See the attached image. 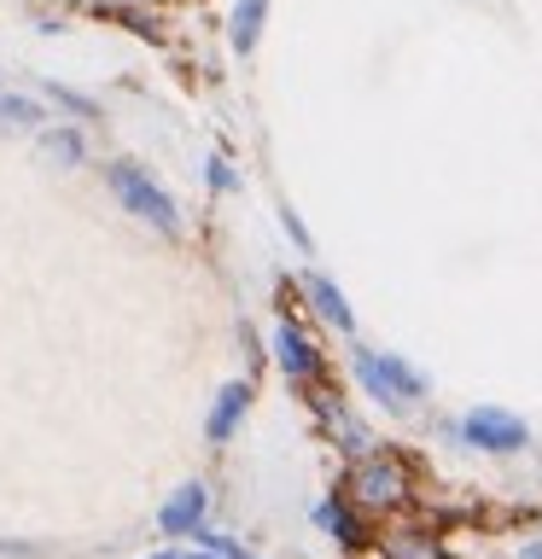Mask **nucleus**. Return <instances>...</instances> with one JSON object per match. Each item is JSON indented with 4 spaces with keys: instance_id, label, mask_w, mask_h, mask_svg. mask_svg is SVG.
Here are the masks:
<instances>
[{
    "instance_id": "f257e3e1",
    "label": "nucleus",
    "mask_w": 542,
    "mask_h": 559,
    "mask_svg": "<svg viewBox=\"0 0 542 559\" xmlns=\"http://www.w3.org/2000/svg\"><path fill=\"white\" fill-rule=\"evenodd\" d=\"M356 379L367 384V396L385 408H414L426 396V379L414 373L402 356H379V349H356Z\"/></svg>"
},
{
    "instance_id": "f03ea898",
    "label": "nucleus",
    "mask_w": 542,
    "mask_h": 559,
    "mask_svg": "<svg viewBox=\"0 0 542 559\" xmlns=\"http://www.w3.org/2000/svg\"><path fill=\"white\" fill-rule=\"evenodd\" d=\"M111 192L134 210V216H146V222L157 227V234H169V239L181 234V210L169 204V192L157 187L140 164H111Z\"/></svg>"
},
{
    "instance_id": "7ed1b4c3",
    "label": "nucleus",
    "mask_w": 542,
    "mask_h": 559,
    "mask_svg": "<svg viewBox=\"0 0 542 559\" xmlns=\"http://www.w3.org/2000/svg\"><path fill=\"white\" fill-rule=\"evenodd\" d=\"M461 437L472 449H484V454H514V449H525V419L519 414H507V408H472L467 419H461Z\"/></svg>"
},
{
    "instance_id": "20e7f679",
    "label": "nucleus",
    "mask_w": 542,
    "mask_h": 559,
    "mask_svg": "<svg viewBox=\"0 0 542 559\" xmlns=\"http://www.w3.org/2000/svg\"><path fill=\"white\" fill-rule=\"evenodd\" d=\"M350 489H356V501L367 507V513H385V507H402L409 478H402L397 461H362L356 478H350Z\"/></svg>"
},
{
    "instance_id": "39448f33",
    "label": "nucleus",
    "mask_w": 542,
    "mask_h": 559,
    "mask_svg": "<svg viewBox=\"0 0 542 559\" xmlns=\"http://www.w3.org/2000/svg\"><path fill=\"white\" fill-rule=\"evenodd\" d=\"M204 507H210L204 484H181V489H175V496L164 501V513H157V524H164L169 536H187V531H199Z\"/></svg>"
},
{
    "instance_id": "423d86ee",
    "label": "nucleus",
    "mask_w": 542,
    "mask_h": 559,
    "mask_svg": "<svg viewBox=\"0 0 542 559\" xmlns=\"http://www.w3.org/2000/svg\"><path fill=\"white\" fill-rule=\"evenodd\" d=\"M274 356H280V367H286L292 379H315V373H321V356H315L309 338H304V332H297L292 321L274 332Z\"/></svg>"
},
{
    "instance_id": "0eeeda50",
    "label": "nucleus",
    "mask_w": 542,
    "mask_h": 559,
    "mask_svg": "<svg viewBox=\"0 0 542 559\" xmlns=\"http://www.w3.org/2000/svg\"><path fill=\"white\" fill-rule=\"evenodd\" d=\"M304 292H309V304L321 309V321H327V326H339V332H356V314H350V304H344V292L332 286V280H321V274H309V280H304Z\"/></svg>"
},
{
    "instance_id": "6e6552de",
    "label": "nucleus",
    "mask_w": 542,
    "mask_h": 559,
    "mask_svg": "<svg viewBox=\"0 0 542 559\" xmlns=\"http://www.w3.org/2000/svg\"><path fill=\"white\" fill-rule=\"evenodd\" d=\"M245 402H251V384H227V391L216 396V408H210V437H216V443H227V437H234Z\"/></svg>"
},
{
    "instance_id": "1a4fd4ad",
    "label": "nucleus",
    "mask_w": 542,
    "mask_h": 559,
    "mask_svg": "<svg viewBox=\"0 0 542 559\" xmlns=\"http://www.w3.org/2000/svg\"><path fill=\"white\" fill-rule=\"evenodd\" d=\"M262 17H269V0H239V7H234V29H227V41H234V52H251V47H257Z\"/></svg>"
},
{
    "instance_id": "9d476101",
    "label": "nucleus",
    "mask_w": 542,
    "mask_h": 559,
    "mask_svg": "<svg viewBox=\"0 0 542 559\" xmlns=\"http://www.w3.org/2000/svg\"><path fill=\"white\" fill-rule=\"evenodd\" d=\"M315 519H321V531H332V536H339L344 542V548H362V531H356V519H350L344 513V507H315Z\"/></svg>"
},
{
    "instance_id": "9b49d317",
    "label": "nucleus",
    "mask_w": 542,
    "mask_h": 559,
    "mask_svg": "<svg viewBox=\"0 0 542 559\" xmlns=\"http://www.w3.org/2000/svg\"><path fill=\"white\" fill-rule=\"evenodd\" d=\"M42 146H47V157H59V164H76V157H82V140L70 134V129H52Z\"/></svg>"
},
{
    "instance_id": "f8f14e48",
    "label": "nucleus",
    "mask_w": 542,
    "mask_h": 559,
    "mask_svg": "<svg viewBox=\"0 0 542 559\" xmlns=\"http://www.w3.org/2000/svg\"><path fill=\"white\" fill-rule=\"evenodd\" d=\"M0 122H35V105L30 99H0Z\"/></svg>"
},
{
    "instance_id": "ddd939ff",
    "label": "nucleus",
    "mask_w": 542,
    "mask_h": 559,
    "mask_svg": "<svg viewBox=\"0 0 542 559\" xmlns=\"http://www.w3.org/2000/svg\"><path fill=\"white\" fill-rule=\"evenodd\" d=\"M152 559H192V554H152Z\"/></svg>"
}]
</instances>
